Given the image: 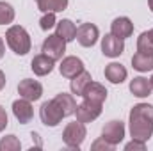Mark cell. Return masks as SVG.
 Returning a JSON list of instances; mask_svg holds the SVG:
<instances>
[{
	"instance_id": "obj_23",
	"label": "cell",
	"mask_w": 153,
	"mask_h": 151,
	"mask_svg": "<svg viewBox=\"0 0 153 151\" xmlns=\"http://www.w3.org/2000/svg\"><path fill=\"white\" fill-rule=\"evenodd\" d=\"M137 52L153 53V34H152V30L143 32V34L137 38Z\"/></svg>"
},
{
	"instance_id": "obj_32",
	"label": "cell",
	"mask_w": 153,
	"mask_h": 151,
	"mask_svg": "<svg viewBox=\"0 0 153 151\" xmlns=\"http://www.w3.org/2000/svg\"><path fill=\"white\" fill-rule=\"evenodd\" d=\"M148 5H150V9H152V13H153V0H148Z\"/></svg>"
},
{
	"instance_id": "obj_29",
	"label": "cell",
	"mask_w": 153,
	"mask_h": 151,
	"mask_svg": "<svg viewBox=\"0 0 153 151\" xmlns=\"http://www.w3.org/2000/svg\"><path fill=\"white\" fill-rule=\"evenodd\" d=\"M7 124H9V123H7V114H5V109H4V107H0V132H4Z\"/></svg>"
},
{
	"instance_id": "obj_2",
	"label": "cell",
	"mask_w": 153,
	"mask_h": 151,
	"mask_svg": "<svg viewBox=\"0 0 153 151\" xmlns=\"http://www.w3.org/2000/svg\"><path fill=\"white\" fill-rule=\"evenodd\" d=\"M5 41L9 44V48L16 53V55H27L30 52V36L27 34V30L20 25H13L7 29L5 32Z\"/></svg>"
},
{
	"instance_id": "obj_15",
	"label": "cell",
	"mask_w": 153,
	"mask_h": 151,
	"mask_svg": "<svg viewBox=\"0 0 153 151\" xmlns=\"http://www.w3.org/2000/svg\"><path fill=\"white\" fill-rule=\"evenodd\" d=\"M53 62H55V61H53L52 57L41 53V55H36V57L32 59L30 68H32V71H34L38 76H45V75H48V73H52Z\"/></svg>"
},
{
	"instance_id": "obj_31",
	"label": "cell",
	"mask_w": 153,
	"mask_h": 151,
	"mask_svg": "<svg viewBox=\"0 0 153 151\" xmlns=\"http://www.w3.org/2000/svg\"><path fill=\"white\" fill-rule=\"evenodd\" d=\"M4 52H5V44H4V41H2V38H0V59L4 57Z\"/></svg>"
},
{
	"instance_id": "obj_9",
	"label": "cell",
	"mask_w": 153,
	"mask_h": 151,
	"mask_svg": "<svg viewBox=\"0 0 153 151\" xmlns=\"http://www.w3.org/2000/svg\"><path fill=\"white\" fill-rule=\"evenodd\" d=\"M125 137V123L123 121H111L102 130V139H105L109 144L117 146Z\"/></svg>"
},
{
	"instance_id": "obj_28",
	"label": "cell",
	"mask_w": 153,
	"mask_h": 151,
	"mask_svg": "<svg viewBox=\"0 0 153 151\" xmlns=\"http://www.w3.org/2000/svg\"><path fill=\"white\" fill-rule=\"evenodd\" d=\"M125 150L126 151H135V150H139V151H144L146 150V142H143V141H137V139H132V142H128L126 146H125Z\"/></svg>"
},
{
	"instance_id": "obj_26",
	"label": "cell",
	"mask_w": 153,
	"mask_h": 151,
	"mask_svg": "<svg viewBox=\"0 0 153 151\" xmlns=\"http://www.w3.org/2000/svg\"><path fill=\"white\" fill-rule=\"evenodd\" d=\"M39 25H41V29H43V30L52 29V27L55 25V13H45V16L41 18Z\"/></svg>"
},
{
	"instance_id": "obj_16",
	"label": "cell",
	"mask_w": 153,
	"mask_h": 151,
	"mask_svg": "<svg viewBox=\"0 0 153 151\" xmlns=\"http://www.w3.org/2000/svg\"><path fill=\"white\" fill-rule=\"evenodd\" d=\"M153 87H152V82L144 76H135L132 82H130V93L137 98H148L152 94Z\"/></svg>"
},
{
	"instance_id": "obj_22",
	"label": "cell",
	"mask_w": 153,
	"mask_h": 151,
	"mask_svg": "<svg viewBox=\"0 0 153 151\" xmlns=\"http://www.w3.org/2000/svg\"><path fill=\"white\" fill-rule=\"evenodd\" d=\"M38 7L43 13H62L68 7V0H38Z\"/></svg>"
},
{
	"instance_id": "obj_17",
	"label": "cell",
	"mask_w": 153,
	"mask_h": 151,
	"mask_svg": "<svg viewBox=\"0 0 153 151\" xmlns=\"http://www.w3.org/2000/svg\"><path fill=\"white\" fill-rule=\"evenodd\" d=\"M126 75H128L126 68L123 64H119V62H111V64L105 66V78L111 84H121V82H125Z\"/></svg>"
},
{
	"instance_id": "obj_27",
	"label": "cell",
	"mask_w": 153,
	"mask_h": 151,
	"mask_svg": "<svg viewBox=\"0 0 153 151\" xmlns=\"http://www.w3.org/2000/svg\"><path fill=\"white\" fill-rule=\"evenodd\" d=\"M114 148H116V146H112V144H109V142H107L105 139H102V137H100L98 141H94V142H93V146H91V150H93V151H98V150H103V151H112Z\"/></svg>"
},
{
	"instance_id": "obj_30",
	"label": "cell",
	"mask_w": 153,
	"mask_h": 151,
	"mask_svg": "<svg viewBox=\"0 0 153 151\" xmlns=\"http://www.w3.org/2000/svg\"><path fill=\"white\" fill-rule=\"evenodd\" d=\"M5 87V75H4V71L0 70V91Z\"/></svg>"
},
{
	"instance_id": "obj_13",
	"label": "cell",
	"mask_w": 153,
	"mask_h": 151,
	"mask_svg": "<svg viewBox=\"0 0 153 151\" xmlns=\"http://www.w3.org/2000/svg\"><path fill=\"white\" fill-rule=\"evenodd\" d=\"M59 71H61V75L64 76V78H70L71 80L80 71H84V62H82V59H78L75 55L64 57L62 62H61V66H59Z\"/></svg>"
},
{
	"instance_id": "obj_19",
	"label": "cell",
	"mask_w": 153,
	"mask_h": 151,
	"mask_svg": "<svg viewBox=\"0 0 153 151\" xmlns=\"http://www.w3.org/2000/svg\"><path fill=\"white\" fill-rule=\"evenodd\" d=\"M55 103L61 107V110L64 114V117H68V115H73L76 110V101L75 98L71 96V94H66V93H61V94H57L55 98Z\"/></svg>"
},
{
	"instance_id": "obj_6",
	"label": "cell",
	"mask_w": 153,
	"mask_h": 151,
	"mask_svg": "<svg viewBox=\"0 0 153 151\" xmlns=\"http://www.w3.org/2000/svg\"><path fill=\"white\" fill-rule=\"evenodd\" d=\"M98 38H100V30H98L96 25H93V23H82L80 27H76V41L84 48L94 46Z\"/></svg>"
},
{
	"instance_id": "obj_8",
	"label": "cell",
	"mask_w": 153,
	"mask_h": 151,
	"mask_svg": "<svg viewBox=\"0 0 153 151\" xmlns=\"http://www.w3.org/2000/svg\"><path fill=\"white\" fill-rule=\"evenodd\" d=\"M75 114H76V121H80V123H91V121H94L96 117H100V114H102V105L84 100L80 105H76Z\"/></svg>"
},
{
	"instance_id": "obj_3",
	"label": "cell",
	"mask_w": 153,
	"mask_h": 151,
	"mask_svg": "<svg viewBox=\"0 0 153 151\" xmlns=\"http://www.w3.org/2000/svg\"><path fill=\"white\" fill-rule=\"evenodd\" d=\"M85 135H87V132H85L84 123L75 121V123H68V124H66V128H64V132H62V141H64V144H66L68 148L78 150V148L82 146Z\"/></svg>"
},
{
	"instance_id": "obj_14",
	"label": "cell",
	"mask_w": 153,
	"mask_h": 151,
	"mask_svg": "<svg viewBox=\"0 0 153 151\" xmlns=\"http://www.w3.org/2000/svg\"><path fill=\"white\" fill-rule=\"evenodd\" d=\"M111 34H114L116 38H119V39L130 38L134 34V23H132V20L126 18V16L116 18L114 21H112V25H111Z\"/></svg>"
},
{
	"instance_id": "obj_35",
	"label": "cell",
	"mask_w": 153,
	"mask_h": 151,
	"mask_svg": "<svg viewBox=\"0 0 153 151\" xmlns=\"http://www.w3.org/2000/svg\"><path fill=\"white\" fill-rule=\"evenodd\" d=\"M36 2H38V0H36Z\"/></svg>"
},
{
	"instance_id": "obj_24",
	"label": "cell",
	"mask_w": 153,
	"mask_h": 151,
	"mask_svg": "<svg viewBox=\"0 0 153 151\" xmlns=\"http://www.w3.org/2000/svg\"><path fill=\"white\" fill-rule=\"evenodd\" d=\"M14 20V9L7 2H0V25H9Z\"/></svg>"
},
{
	"instance_id": "obj_1",
	"label": "cell",
	"mask_w": 153,
	"mask_h": 151,
	"mask_svg": "<svg viewBox=\"0 0 153 151\" xmlns=\"http://www.w3.org/2000/svg\"><path fill=\"white\" fill-rule=\"evenodd\" d=\"M130 135L137 141H150L153 135V105L139 103L130 110Z\"/></svg>"
},
{
	"instance_id": "obj_7",
	"label": "cell",
	"mask_w": 153,
	"mask_h": 151,
	"mask_svg": "<svg viewBox=\"0 0 153 151\" xmlns=\"http://www.w3.org/2000/svg\"><path fill=\"white\" fill-rule=\"evenodd\" d=\"M18 94H20V98H25L29 101H38L43 94V85L38 80L25 78L18 84Z\"/></svg>"
},
{
	"instance_id": "obj_20",
	"label": "cell",
	"mask_w": 153,
	"mask_h": 151,
	"mask_svg": "<svg viewBox=\"0 0 153 151\" xmlns=\"http://www.w3.org/2000/svg\"><path fill=\"white\" fill-rule=\"evenodd\" d=\"M59 38H62L66 43H70V41H73L76 38V27L75 23L71 21V20H61L59 23H57V32H55Z\"/></svg>"
},
{
	"instance_id": "obj_18",
	"label": "cell",
	"mask_w": 153,
	"mask_h": 151,
	"mask_svg": "<svg viewBox=\"0 0 153 151\" xmlns=\"http://www.w3.org/2000/svg\"><path fill=\"white\" fill-rule=\"evenodd\" d=\"M132 66L134 70L146 73V71H153V53H144V52H137L132 57Z\"/></svg>"
},
{
	"instance_id": "obj_5",
	"label": "cell",
	"mask_w": 153,
	"mask_h": 151,
	"mask_svg": "<svg viewBox=\"0 0 153 151\" xmlns=\"http://www.w3.org/2000/svg\"><path fill=\"white\" fill-rule=\"evenodd\" d=\"M41 52L48 57H52L53 61H61L64 52H66V41L62 38H59L57 34H52L43 41V46H41Z\"/></svg>"
},
{
	"instance_id": "obj_34",
	"label": "cell",
	"mask_w": 153,
	"mask_h": 151,
	"mask_svg": "<svg viewBox=\"0 0 153 151\" xmlns=\"http://www.w3.org/2000/svg\"><path fill=\"white\" fill-rule=\"evenodd\" d=\"M152 34H153V29H152Z\"/></svg>"
},
{
	"instance_id": "obj_11",
	"label": "cell",
	"mask_w": 153,
	"mask_h": 151,
	"mask_svg": "<svg viewBox=\"0 0 153 151\" xmlns=\"http://www.w3.org/2000/svg\"><path fill=\"white\" fill-rule=\"evenodd\" d=\"M13 114H14V117L18 119L20 124H27L34 117V109H32V105H30L29 100L22 98V100H16L13 103Z\"/></svg>"
},
{
	"instance_id": "obj_21",
	"label": "cell",
	"mask_w": 153,
	"mask_h": 151,
	"mask_svg": "<svg viewBox=\"0 0 153 151\" xmlns=\"http://www.w3.org/2000/svg\"><path fill=\"white\" fill-rule=\"evenodd\" d=\"M93 78H91V73L89 71H80L76 76L71 78V84H70V87H71V93L76 94V96H82V93H84V89H85V85L91 82Z\"/></svg>"
},
{
	"instance_id": "obj_4",
	"label": "cell",
	"mask_w": 153,
	"mask_h": 151,
	"mask_svg": "<svg viewBox=\"0 0 153 151\" xmlns=\"http://www.w3.org/2000/svg\"><path fill=\"white\" fill-rule=\"evenodd\" d=\"M39 117H41V123H43L45 126L53 128V126H57V124L62 121L64 114L61 110V107L55 103V100H50V101H45V103L41 105V109H39Z\"/></svg>"
},
{
	"instance_id": "obj_25",
	"label": "cell",
	"mask_w": 153,
	"mask_h": 151,
	"mask_svg": "<svg viewBox=\"0 0 153 151\" xmlns=\"http://www.w3.org/2000/svg\"><path fill=\"white\" fill-rule=\"evenodd\" d=\"M22 142L18 141L16 135H5L0 141V151H20Z\"/></svg>"
},
{
	"instance_id": "obj_12",
	"label": "cell",
	"mask_w": 153,
	"mask_h": 151,
	"mask_svg": "<svg viewBox=\"0 0 153 151\" xmlns=\"http://www.w3.org/2000/svg\"><path fill=\"white\" fill-rule=\"evenodd\" d=\"M123 50H125L123 39L116 38L114 34H105V38L102 39V52L105 57H119Z\"/></svg>"
},
{
	"instance_id": "obj_33",
	"label": "cell",
	"mask_w": 153,
	"mask_h": 151,
	"mask_svg": "<svg viewBox=\"0 0 153 151\" xmlns=\"http://www.w3.org/2000/svg\"><path fill=\"white\" fill-rule=\"evenodd\" d=\"M150 82H152V87H153V76H152V78H150Z\"/></svg>"
},
{
	"instance_id": "obj_10",
	"label": "cell",
	"mask_w": 153,
	"mask_h": 151,
	"mask_svg": "<svg viewBox=\"0 0 153 151\" xmlns=\"http://www.w3.org/2000/svg\"><path fill=\"white\" fill-rule=\"evenodd\" d=\"M82 98L87 100V101H93V103H100V105H103V101L107 100V89H105L102 84L91 80V82L85 85V89H84V93H82Z\"/></svg>"
}]
</instances>
